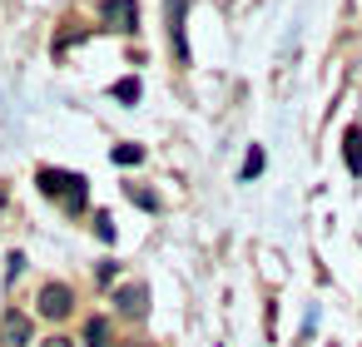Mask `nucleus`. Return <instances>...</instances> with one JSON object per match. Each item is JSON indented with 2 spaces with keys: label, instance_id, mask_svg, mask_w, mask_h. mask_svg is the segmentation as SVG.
<instances>
[{
  "label": "nucleus",
  "instance_id": "obj_12",
  "mask_svg": "<svg viewBox=\"0 0 362 347\" xmlns=\"http://www.w3.org/2000/svg\"><path fill=\"white\" fill-rule=\"evenodd\" d=\"M258 169H263V149H253V154H248V159H243V179H253V174H258Z\"/></svg>",
  "mask_w": 362,
  "mask_h": 347
},
{
  "label": "nucleus",
  "instance_id": "obj_14",
  "mask_svg": "<svg viewBox=\"0 0 362 347\" xmlns=\"http://www.w3.org/2000/svg\"><path fill=\"white\" fill-rule=\"evenodd\" d=\"M45 347H70V337H50V342H45Z\"/></svg>",
  "mask_w": 362,
  "mask_h": 347
},
{
  "label": "nucleus",
  "instance_id": "obj_5",
  "mask_svg": "<svg viewBox=\"0 0 362 347\" xmlns=\"http://www.w3.org/2000/svg\"><path fill=\"white\" fill-rule=\"evenodd\" d=\"M169 40H174L179 65H189V40H184V0H169Z\"/></svg>",
  "mask_w": 362,
  "mask_h": 347
},
{
  "label": "nucleus",
  "instance_id": "obj_3",
  "mask_svg": "<svg viewBox=\"0 0 362 347\" xmlns=\"http://www.w3.org/2000/svg\"><path fill=\"white\" fill-rule=\"evenodd\" d=\"M70 307H75V293H70L65 283L40 288V312H45V317H70Z\"/></svg>",
  "mask_w": 362,
  "mask_h": 347
},
{
  "label": "nucleus",
  "instance_id": "obj_10",
  "mask_svg": "<svg viewBox=\"0 0 362 347\" xmlns=\"http://www.w3.org/2000/svg\"><path fill=\"white\" fill-rule=\"evenodd\" d=\"M139 159H144L139 144H119V149H115V164H139Z\"/></svg>",
  "mask_w": 362,
  "mask_h": 347
},
{
  "label": "nucleus",
  "instance_id": "obj_2",
  "mask_svg": "<svg viewBox=\"0 0 362 347\" xmlns=\"http://www.w3.org/2000/svg\"><path fill=\"white\" fill-rule=\"evenodd\" d=\"M100 20L110 30H134L139 25V6L134 0H100Z\"/></svg>",
  "mask_w": 362,
  "mask_h": 347
},
{
  "label": "nucleus",
  "instance_id": "obj_11",
  "mask_svg": "<svg viewBox=\"0 0 362 347\" xmlns=\"http://www.w3.org/2000/svg\"><path fill=\"white\" fill-rule=\"evenodd\" d=\"M129 204H139V208H149V213L159 208V199H154L149 189H134V184H129Z\"/></svg>",
  "mask_w": 362,
  "mask_h": 347
},
{
  "label": "nucleus",
  "instance_id": "obj_13",
  "mask_svg": "<svg viewBox=\"0 0 362 347\" xmlns=\"http://www.w3.org/2000/svg\"><path fill=\"white\" fill-rule=\"evenodd\" d=\"M95 228H100V238H105V243H115V223H110V213H100V218H95Z\"/></svg>",
  "mask_w": 362,
  "mask_h": 347
},
{
  "label": "nucleus",
  "instance_id": "obj_7",
  "mask_svg": "<svg viewBox=\"0 0 362 347\" xmlns=\"http://www.w3.org/2000/svg\"><path fill=\"white\" fill-rule=\"evenodd\" d=\"M342 154H347V169H352V174H362V129H357V124L342 134Z\"/></svg>",
  "mask_w": 362,
  "mask_h": 347
},
{
  "label": "nucleus",
  "instance_id": "obj_1",
  "mask_svg": "<svg viewBox=\"0 0 362 347\" xmlns=\"http://www.w3.org/2000/svg\"><path fill=\"white\" fill-rule=\"evenodd\" d=\"M40 189L50 199H60L65 208H85V179L80 174H65V169H40Z\"/></svg>",
  "mask_w": 362,
  "mask_h": 347
},
{
  "label": "nucleus",
  "instance_id": "obj_6",
  "mask_svg": "<svg viewBox=\"0 0 362 347\" xmlns=\"http://www.w3.org/2000/svg\"><path fill=\"white\" fill-rule=\"evenodd\" d=\"M6 342L11 347H25L30 342V317L25 312H6Z\"/></svg>",
  "mask_w": 362,
  "mask_h": 347
},
{
  "label": "nucleus",
  "instance_id": "obj_8",
  "mask_svg": "<svg viewBox=\"0 0 362 347\" xmlns=\"http://www.w3.org/2000/svg\"><path fill=\"white\" fill-rule=\"evenodd\" d=\"M85 347H110V322L105 317H90L85 322Z\"/></svg>",
  "mask_w": 362,
  "mask_h": 347
},
{
  "label": "nucleus",
  "instance_id": "obj_4",
  "mask_svg": "<svg viewBox=\"0 0 362 347\" xmlns=\"http://www.w3.org/2000/svg\"><path fill=\"white\" fill-rule=\"evenodd\" d=\"M115 302H119L124 317H144V312H149V288H144V283H129V288L115 293Z\"/></svg>",
  "mask_w": 362,
  "mask_h": 347
},
{
  "label": "nucleus",
  "instance_id": "obj_9",
  "mask_svg": "<svg viewBox=\"0 0 362 347\" xmlns=\"http://www.w3.org/2000/svg\"><path fill=\"white\" fill-rule=\"evenodd\" d=\"M115 100L134 105V100H139V80H119V85H115Z\"/></svg>",
  "mask_w": 362,
  "mask_h": 347
}]
</instances>
